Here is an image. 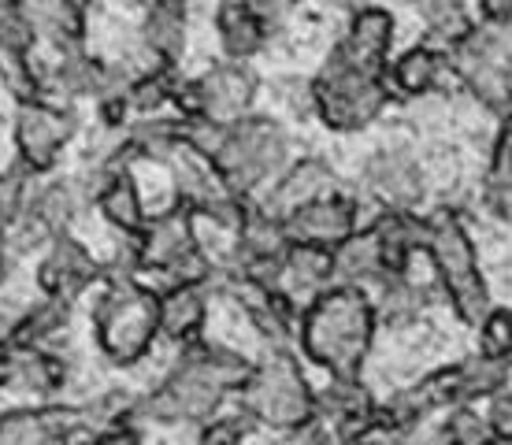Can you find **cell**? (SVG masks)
<instances>
[{"instance_id":"6da1fadb","label":"cell","mask_w":512,"mask_h":445,"mask_svg":"<svg viewBox=\"0 0 512 445\" xmlns=\"http://www.w3.org/2000/svg\"><path fill=\"white\" fill-rule=\"evenodd\" d=\"M249 371L253 364L223 345H190L164 386H156L145 401H138V412L156 423L208 420L223 405V397L242 390Z\"/></svg>"},{"instance_id":"7a4b0ae2","label":"cell","mask_w":512,"mask_h":445,"mask_svg":"<svg viewBox=\"0 0 512 445\" xmlns=\"http://www.w3.org/2000/svg\"><path fill=\"white\" fill-rule=\"evenodd\" d=\"M375 301L360 286L338 282L323 290L301 316V345L305 353L327 368L334 379L360 375L375 342Z\"/></svg>"},{"instance_id":"3957f363","label":"cell","mask_w":512,"mask_h":445,"mask_svg":"<svg viewBox=\"0 0 512 445\" xmlns=\"http://www.w3.org/2000/svg\"><path fill=\"white\" fill-rule=\"evenodd\" d=\"M93 323L101 353L112 364L127 368L149 353L153 338L160 334V297L138 282L116 279L93 308Z\"/></svg>"},{"instance_id":"277c9868","label":"cell","mask_w":512,"mask_h":445,"mask_svg":"<svg viewBox=\"0 0 512 445\" xmlns=\"http://www.w3.org/2000/svg\"><path fill=\"white\" fill-rule=\"evenodd\" d=\"M423 249L435 260V271L442 286H446L449 301L457 308V316L464 323H479L490 312V293L487 282L479 275L475 264V245L468 238L464 223L449 208L435 212L431 219H423Z\"/></svg>"},{"instance_id":"5b68a950","label":"cell","mask_w":512,"mask_h":445,"mask_svg":"<svg viewBox=\"0 0 512 445\" xmlns=\"http://www.w3.org/2000/svg\"><path fill=\"white\" fill-rule=\"evenodd\" d=\"M242 394L245 408L275 431H297L301 423L316 416V394H312L301 364L286 353V345H275V353L264 356L249 371Z\"/></svg>"},{"instance_id":"8992f818","label":"cell","mask_w":512,"mask_h":445,"mask_svg":"<svg viewBox=\"0 0 512 445\" xmlns=\"http://www.w3.org/2000/svg\"><path fill=\"white\" fill-rule=\"evenodd\" d=\"M286 130L275 123V119H264V115H249L227 123V138L216 153V171L219 178L231 186L238 197L253 193L256 186H264L282 164H286Z\"/></svg>"},{"instance_id":"52a82bcc","label":"cell","mask_w":512,"mask_h":445,"mask_svg":"<svg viewBox=\"0 0 512 445\" xmlns=\"http://www.w3.org/2000/svg\"><path fill=\"white\" fill-rule=\"evenodd\" d=\"M386 104H390V93L383 78L357 71L334 56H327L323 71L312 82V108L331 130H364L383 115Z\"/></svg>"},{"instance_id":"ba28073f","label":"cell","mask_w":512,"mask_h":445,"mask_svg":"<svg viewBox=\"0 0 512 445\" xmlns=\"http://www.w3.org/2000/svg\"><path fill=\"white\" fill-rule=\"evenodd\" d=\"M453 71L490 112H512V49L494 23L487 30H468V38L457 41Z\"/></svg>"},{"instance_id":"9c48e42d","label":"cell","mask_w":512,"mask_h":445,"mask_svg":"<svg viewBox=\"0 0 512 445\" xmlns=\"http://www.w3.org/2000/svg\"><path fill=\"white\" fill-rule=\"evenodd\" d=\"M256 97V78L238 64H223L205 71L193 82H179L175 89V104L186 119L205 115L216 123H234L249 112V104Z\"/></svg>"},{"instance_id":"30bf717a","label":"cell","mask_w":512,"mask_h":445,"mask_svg":"<svg viewBox=\"0 0 512 445\" xmlns=\"http://www.w3.org/2000/svg\"><path fill=\"white\" fill-rule=\"evenodd\" d=\"M75 134V119L60 108L38 101H23L15 115V145H19V160H23L34 175L49 171L56 156Z\"/></svg>"},{"instance_id":"8fae6325","label":"cell","mask_w":512,"mask_h":445,"mask_svg":"<svg viewBox=\"0 0 512 445\" xmlns=\"http://www.w3.org/2000/svg\"><path fill=\"white\" fill-rule=\"evenodd\" d=\"M134 249H138V267H145V271H167L171 264H179L182 256L197 249L193 212L179 201L175 208H167L164 216L145 219Z\"/></svg>"},{"instance_id":"7c38bea8","label":"cell","mask_w":512,"mask_h":445,"mask_svg":"<svg viewBox=\"0 0 512 445\" xmlns=\"http://www.w3.org/2000/svg\"><path fill=\"white\" fill-rule=\"evenodd\" d=\"M390 45H394V19H390V12L368 4V8L353 12V23H349L346 38L338 41V49H334L331 56L349 67H357V71L383 75Z\"/></svg>"},{"instance_id":"4fadbf2b","label":"cell","mask_w":512,"mask_h":445,"mask_svg":"<svg viewBox=\"0 0 512 445\" xmlns=\"http://www.w3.org/2000/svg\"><path fill=\"white\" fill-rule=\"evenodd\" d=\"M286 227V242H305V245H323L334 249L338 242H346L349 234L357 230V212L353 204L342 197H316V201L294 208L290 216L282 219Z\"/></svg>"},{"instance_id":"5bb4252c","label":"cell","mask_w":512,"mask_h":445,"mask_svg":"<svg viewBox=\"0 0 512 445\" xmlns=\"http://www.w3.org/2000/svg\"><path fill=\"white\" fill-rule=\"evenodd\" d=\"M97 275H101V264H97L78 242H71L67 234H60V238H52L49 253H45V260H41V267H38V286L45 293H52V297L71 301V297H78L90 282H97Z\"/></svg>"},{"instance_id":"9a60e30c","label":"cell","mask_w":512,"mask_h":445,"mask_svg":"<svg viewBox=\"0 0 512 445\" xmlns=\"http://www.w3.org/2000/svg\"><path fill=\"white\" fill-rule=\"evenodd\" d=\"M82 434V412L75 408H23L0 416V445H49Z\"/></svg>"},{"instance_id":"2e32d148","label":"cell","mask_w":512,"mask_h":445,"mask_svg":"<svg viewBox=\"0 0 512 445\" xmlns=\"http://www.w3.org/2000/svg\"><path fill=\"white\" fill-rule=\"evenodd\" d=\"M364 186L386 208H412L423 201V175L405 153H379L364 167Z\"/></svg>"},{"instance_id":"e0dca14e","label":"cell","mask_w":512,"mask_h":445,"mask_svg":"<svg viewBox=\"0 0 512 445\" xmlns=\"http://www.w3.org/2000/svg\"><path fill=\"white\" fill-rule=\"evenodd\" d=\"M0 382L30 394H52L64 382V364L60 356L41 353L38 345H12L0 353Z\"/></svg>"},{"instance_id":"ac0fdd59","label":"cell","mask_w":512,"mask_h":445,"mask_svg":"<svg viewBox=\"0 0 512 445\" xmlns=\"http://www.w3.org/2000/svg\"><path fill=\"white\" fill-rule=\"evenodd\" d=\"M268 15L253 8L249 0H227L219 8V45L231 60H249L268 45Z\"/></svg>"},{"instance_id":"d6986e66","label":"cell","mask_w":512,"mask_h":445,"mask_svg":"<svg viewBox=\"0 0 512 445\" xmlns=\"http://www.w3.org/2000/svg\"><path fill=\"white\" fill-rule=\"evenodd\" d=\"M331 271L338 282L346 286H364V282H375L386 275V256H383V242L375 227L368 230H353L346 242H338L331 249Z\"/></svg>"},{"instance_id":"ffe728a7","label":"cell","mask_w":512,"mask_h":445,"mask_svg":"<svg viewBox=\"0 0 512 445\" xmlns=\"http://www.w3.org/2000/svg\"><path fill=\"white\" fill-rule=\"evenodd\" d=\"M331 167L323 164V160H297L286 175L275 182V190L268 193V201H264V208H268L271 216L286 219L294 208H301V204L316 201V197H323V193L331 190Z\"/></svg>"},{"instance_id":"44dd1931","label":"cell","mask_w":512,"mask_h":445,"mask_svg":"<svg viewBox=\"0 0 512 445\" xmlns=\"http://www.w3.org/2000/svg\"><path fill=\"white\" fill-rule=\"evenodd\" d=\"M19 8L26 23L34 26V34H45L56 49L82 45V30H86L82 0H19Z\"/></svg>"},{"instance_id":"7402d4cb","label":"cell","mask_w":512,"mask_h":445,"mask_svg":"<svg viewBox=\"0 0 512 445\" xmlns=\"http://www.w3.org/2000/svg\"><path fill=\"white\" fill-rule=\"evenodd\" d=\"M334 279L331 249L305 242H286L279 253V290L290 297L294 290H320Z\"/></svg>"},{"instance_id":"603a6c76","label":"cell","mask_w":512,"mask_h":445,"mask_svg":"<svg viewBox=\"0 0 512 445\" xmlns=\"http://www.w3.org/2000/svg\"><path fill=\"white\" fill-rule=\"evenodd\" d=\"M205 323V290L201 286H164L160 297V334L171 342H193Z\"/></svg>"},{"instance_id":"cb8c5ba5","label":"cell","mask_w":512,"mask_h":445,"mask_svg":"<svg viewBox=\"0 0 512 445\" xmlns=\"http://www.w3.org/2000/svg\"><path fill=\"white\" fill-rule=\"evenodd\" d=\"M375 234L383 242L386 271H405L409 256L423 245V219H416L409 208H386L383 216L375 219Z\"/></svg>"},{"instance_id":"d4e9b609","label":"cell","mask_w":512,"mask_h":445,"mask_svg":"<svg viewBox=\"0 0 512 445\" xmlns=\"http://www.w3.org/2000/svg\"><path fill=\"white\" fill-rule=\"evenodd\" d=\"M97 204H101V216L116 230H123V234H138V230L145 227L141 193L127 171H112V178H108L101 186V193H97Z\"/></svg>"},{"instance_id":"484cf974","label":"cell","mask_w":512,"mask_h":445,"mask_svg":"<svg viewBox=\"0 0 512 445\" xmlns=\"http://www.w3.org/2000/svg\"><path fill=\"white\" fill-rule=\"evenodd\" d=\"M26 216L34 219L49 238H60V234L71 230V223H75V216H78L75 190H71L67 182H52V186H45L34 201L26 204Z\"/></svg>"},{"instance_id":"4316f807","label":"cell","mask_w":512,"mask_h":445,"mask_svg":"<svg viewBox=\"0 0 512 445\" xmlns=\"http://www.w3.org/2000/svg\"><path fill=\"white\" fill-rule=\"evenodd\" d=\"M487 208L498 219H512V115H505L501 134L494 141L487 171Z\"/></svg>"},{"instance_id":"83f0119b","label":"cell","mask_w":512,"mask_h":445,"mask_svg":"<svg viewBox=\"0 0 512 445\" xmlns=\"http://www.w3.org/2000/svg\"><path fill=\"white\" fill-rule=\"evenodd\" d=\"M379 282H383V290H379V301H375V316L383 319V323L405 327V323L420 316L423 305H427V293L416 290L412 282H405L401 271H386Z\"/></svg>"},{"instance_id":"f1b7e54d","label":"cell","mask_w":512,"mask_h":445,"mask_svg":"<svg viewBox=\"0 0 512 445\" xmlns=\"http://www.w3.org/2000/svg\"><path fill=\"white\" fill-rule=\"evenodd\" d=\"M446 75V60L431 49H409L401 60L394 64V86L405 93V97H423V93H431L438 89Z\"/></svg>"},{"instance_id":"f546056e","label":"cell","mask_w":512,"mask_h":445,"mask_svg":"<svg viewBox=\"0 0 512 445\" xmlns=\"http://www.w3.org/2000/svg\"><path fill=\"white\" fill-rule=\"evenodd\" d=\"M67 316H71V301L45 293L41 305L30 308L23 319H15V345H45L64 331Z\"/></svg>"},{"instance_id":"4dcf8cb0","label":"cell","mask_w":512,"mask_h":445,"mask_svg":"<svg viewBox=\"0 0 512 445\" xmlns=\"http://www.w3.org/2000/svg\"><path fill=\"white\" fill-rule=\"evenodd\" d=\"M461 368V390L464 401H475V397H494L509 379V360L505 356H468L457 364Z\"/></svg>"},{"instance_id":"1f68e13d","label":"cell","mask_w":512,"mask_h":445,"mask_svg":"<svg viewBox=\"0 0 512 445\" xmlns=\"http://www.w3.org/2000/svg\"><path fill=\"white\" fill-rule=\"evenodd\" d=\"M145 45L164 60V64H175L186 49V23H182V12H160V8H149V19H145Z\"/></svg>"},{"instance_id":"d6a6232c","label":"cell","mask_w":512,"mask_h":445,"mask_svg":"<svg viewBox=\"0 0 512 445\" xmlns=\"http://www.w3.org/2000/svg\"><path fill=\"white\" fill-rule=\"evenodd\" d=\"M175 89H179V78H175L171 64L156 67V71L141 75L138 82H130V86H127L130 112H141V115L160 112V108H164L167 101H175Z\"/></svg>"},{"instance_id":"836d02e7","label":"cell","mask_w":512,"mask_h":445,"mask_svg":"<svg viewBox=\"0 0 512 445\" xmlns=\"http://www.w3.org/2000/svg\"><path fill=\"white\" fill-rule=\"evenodd\" d=\"M420 12L431 26V34L438 41H449V45L468 38V30H472V19H468L461 0H420Z\"/></svg>"},{"instance_id":"e575fe53","label":"cell","mask_w":512,"mask_h":445,"mask_svg":"<svg viewBox=\"0 0 512 445\" xmlns=\"http://www.w3.org/2000/svg\"><path fill=\"white\" fill-rule=\"evenodd\" d=\"M0 78H4V86L12 89V97L19 104L38 101L41 97V82H38V75H34L30 60H26V52L0 49Z\"/></svg>"},{"instance_id":"d590c367","label":"cell","mask_w":512,"mask_h":445,"mask_svg":"<svg viewBox=\"0 0 512 445\" xmlns=\"http://www.w3.org/2000/svg\"><path fill=\"white\" fill-rule=\"evenodd\" d=\"M475 327H479V353L512 360V312L494 308V312H487Z\"/></svg>"},{"instance_id":"8d00e7d4","label":"cell","mask_w":512,"mask_h":445,"mask_svg":"<svg viewBox=\"0 0 512 445\" xmlns=\"http://www.w3.org/2000/svg\"><path fill=\"white\" fill-rule=\"evenodd\" d=\"M34 38H38V34H34V26L26 23L19 0H0V49L30 52Z\"/></svg>"},{"instance_id":"74e56055","label":"cell","mask_w":512,"mask_h":445,"mask_svg":"<svg viewBox=\"0 0 512 445\" xmlns=\"http://www.w3.org/2000/svg\"><path fill=\"white\" fill-rule=\"evenodd\" d=\"M442 438H449V442H487V438H494V434H490L487 416L472 412L468 401H461V405H453V416H449Z\"/></svg>"},{"instance_id":"f35d334b","label":"cell","mask_w":512,"mask_h":445,"mask_svg":"<svg viewBox=\"0 0 512 445\" xmlns=\"http://www.w3.org/2000/svg\"><path fill=\"white\" fill-rule=\"evenodd\" d=\"M253 427H256V416L249 408H238L231 416H216V412H212L201 438H205V442H238V438H245Z\"/></svg>"},{"instance_id":"ab89813d","label":"cell","mask_w":512,"mask_h":445,"mask_svg":"<svg viewBox=\"0 0 512 445\" xmlns=\"http://www.w3.org/2000/svg\"><path fill=\"white\" fill-rule=\"evenodd\" d=\"M490 434L501 442H512V397H494L487 412Z\"/></svg>"},{"instance_id":"60d3db41","label":"cell","mask_w":512,"mask_h":445,"mask_svg":"<svg viewBox=\"0 0 512 445\" xmlns=\"http://www.w3.org/2000/svg\"><path fill=\"white\" fill-rule=\"evenodd\" d=\"M483 19L494 26L512 23V0H483Z\"/></svg>"},{"instance_id":"b9f144b4","label":"cell","mask_w":512,"mask_h":445,"mask_svg":"<svg viewBox=\"0 0 512 445\" xmlns=\"http://www.w3.org/2000/svg\"><path fill=\"white\" fill-rule=\"evenodd\" d=\"M149 8H160V12H186V0H149Z\"/></svg>"},{"instance_id":"7bdbcfd3","label":"cell","mask_w":512,"mask_h":445,"mask_svg":"<svg viewBox=\"0 0 512 445\" xmlns=\"http://www.w3.org/2000/svg\"><path fill=\"white\" fill-rule=\"evenodd\" d=\"M338 8H346V12H360V8H368L372 0H334Z\"/></svg>"},{"instance_id":"ee69618b","label":"cell","mask_w":512,"mask_h":445,"mask_svg":"<svg viewBox=\"0 0 512 445\" xmlns=\"http://www.w3.org/2000/svg\"><path fill=\"white\" fill-rule=\"evenodd\" d=\"M0 282H4V267H0Z\"/></svg>"}]
</instances>
